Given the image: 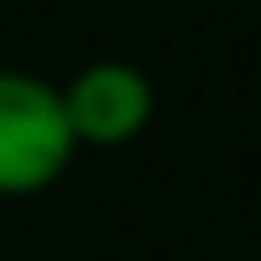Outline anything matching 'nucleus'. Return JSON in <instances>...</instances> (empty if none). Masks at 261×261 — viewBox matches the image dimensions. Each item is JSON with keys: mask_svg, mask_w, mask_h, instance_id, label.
Returning a JSON list of instances; mask_svg holds the SVG:
<instances>
[{"mask_svg": "<svg viewBox=\"0 0 261 261\" xmlns=\"http://www.w3.org/2000/svg\"><path fill=\"white\" fill-rule=\"evenodd\" d=\"M72 154L77 139L62 87L21 67H0V195H41L67 174Z\"/></svg>", "mask_w": 261, "mask_h": 261, "instance_id": "1", "label": "nucleus"}, {"mask_svg": "<svg viewBox=\"0 0 261 261\" xmlns=\"http://www.w3.org/2000/svg\"><path fill=\"white\" fill-rule=\"evenodd\" d=\"M62 108L72 123L77 144H97V149H118L128 139H139L149 118H154V82L144 67L134 62H87L82 72H72V82L62 87Z\"/></svg>", "mask_w": 261, "mask_h": 261, "instance_id": "2", "label": "nucleus"}]
</instances>
